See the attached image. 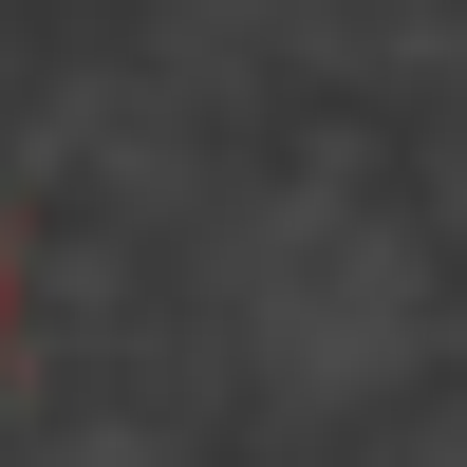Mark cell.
I'll return each instance as SVG.
<instances>
[{
  "label": "cell",
  "instance_id": "obj_1",
  "mask_svg": "<svg viewBox=\"0 0 467 467\" xmlns=\"http://www.w3.org/2000/svg\"><path fill=\"white\" fill-rule=\"evenodd\" d=\"M0 337H19V262H0Z\"/></svg>",
  "mask_w": 467,
  "mask_h": 467
}]
</instances>
